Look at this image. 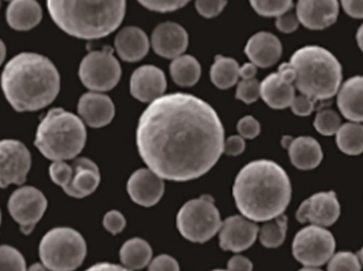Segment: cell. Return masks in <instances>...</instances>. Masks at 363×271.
Listing matches in <instances>:
<instances>
[{
  "mask_svg": "<svg viewBox=\"0 0 363 271\" xmlns=\"http://www.w3.org/2000/svg\"><path fill=\"white\" fill-rule=\"evenodd\" d=\"M85 271H133L128 270L125 266L112 263H98Z\"/></svg>",
  "mask_w": 363,
  "mask_h": 271,
  "instance_id": "c3c4849f",
  "label": "cell"
},
{
  "mask_svg": "<svg viewBox=\"0 0 363 271\" xmlns=\"http://www.w3.org/2000/svg\"><path fill=\"white\" fill-rule=\"evenodd\" d=\"M288 230V219L286 215H279L271 221H266L258 232V238L266 248H277L285 242Z\"/></svg>",
  "mask_w": 363,
  "mask_h": 271,
  "instance_id": "1f68e13d",
  "label": "cell"
},
{
  "mask_svg": "<svg viewBox=\"0 0 363 271\" xmlns=\"http://www.w3.org/2000/svg\"><path fill=\"white\" fill-rule=\"evenodd\" d=\"M336 240L332 232L311 225L296 233L292 244L294 259L306 267H320L335 255Z\"/></svg>",
  "mask_w": 363,
  "mask_h": 271,
  "instance_id": "9c48e42d",
  "label": "cell"
},
{
  "mask_svg": "<svg viewBox=\"0 0 363 271\" xmlns=\"http://www.w3.org/2000/svg\"><path fill=\"white\" fill-rule=\"evenodd\" d=\"M221 225L219 210L208 195L186 202L177 216V227L182 236L199 244L211 240Z\"/></svg>",
  "mask_w": 363,
  "mask_h": 271,
  "instance_id": "ba28073f",
  "label": "cell"
},
{
  "mask_svg": "<svg viewBox=\"0 0 363 271\" xmlns=\"http://www.w3.org/2000/svg\"><path fill=\"white\" fill-rule=\"evenodd\" d=\"M0 225H1V212H0Z\"/></svg>",
  "mask_w": 363,
  "mask_h": 271,
  "instance_id": "11a10c76",
  "label": "cell"
},
{
  "mask_svg": "<svg viewBox=\"0 0 363 271\" xmlns=\"http://www.w3.org/2000/svg\"><path fill=\"white\" fill-rule=\"evenodd\" d=\"M296 89L313 100H328L338 94L342 84V66L328 49L305 46L292 55Z\"/></svg>",
  "mask_w": 363,
  "mask_h": 271,
  "instance_id": "5b68a950",
  "label": "cell"
},
{
  "mask_svg": "<svg viewBox=\"0 0 363 271\" xmlns=\"http://www.w3.org/2000/svg\"><path fill=\"white\" fill-rule=\"evenodd\" d=\"M298 271H323V270H319V267H306V266H305L304 268H302V270H298Z\"/></svg>",
  "mask_w": 363,
  "mask_h": 271,
  "instance_id": "f5cc1de1",
  "label": "cell"
},
{
  "mask_svg": "<svg viewBox=\"0 0 363 271\" xmlns=\"http://www.w3.org/2000/svg\"><path fill=\"white\" fill-rule=\"evenodd\" d=\"M291 195L287 172L269 160L247 164L237 175L233 187L239 212L254 223H266L283 215Z\"/></svg>",
  "mask_w": 363,
  "mask_h": 271,
  "instance_id": "7a4b0ae2",
  "label": "cell"
},
{
  "mask_svg": "<svg viewBox=\"0 0 363 271\" xmlns=\"http://www.w3.org/2000/svg\"><path fill=\"white\" fill-rule=\"evenodd\" d=\"M315 100L308 96L300 94L292 100L290 108H291L292 112L298 116H309L315 110Z\"/></svg>",
  "mask_w": 363,
  "mask_h": 271,
  "instance_id": "b9f144b4",
  "label": "cell"
},
{
  "mask_svg": "<svg viewBox=\"0 0 363 271\" xmlns=\"http://www.w3.org/2000/svg\"><path fill=\"white\" fill-rule=\"evenodd\" d=\"M6 16L12 29L27 31L42 21V8L36 0H12L9 4Z\"/></svg>",
  "mask_w": 363,
  "mask_h": 271,
  "instance_id": "484cf974",
  "label": "cell"
},
{
  "mask_svg": "<svg viewBox=\"0 0 363 271\" xmlns=\"http://www.w3.org/2000/svg\"><path fill=\"white\" fill-rule=\"evenodd\" d=\"M151 43L157 55L176 59L187 49L188 34L179 23L167 21L155 28Z\"/></svg>",
  "mask_w": 363,
  "mask_h": 271,
  "instance_id": "d6986e66",
  "label": "cell"
},
{
  "mask_svg": "<svg viewBox=\"0 0 363 271\" xmlns=\"http://www.w3.org/2000/svg\"><path fill=\"white\" fill-rule=\"evenodd\" d=\"M4 57H6V46H4V43L0 40V65L4 62Z\"/></svg>",
  "mask_w": 363,
  "mask_h": 271,
  "instance_id": "816d5d0a",
  "label": "cell"
},
{
  "mask_svg": "<svg viewBox=\"0 0 363 271\" xmlns=\"http://www.w3.org/2000/svg\"><path fill=\"white\" fill-rule=\"evenodd\" d=\"M341 6L352 18L363 19V0H341Z\"/></svg>",
  "mask_w": 363,
  "mask_h": 271,
  "instance_id": "bcb514c9",
  "label": "cell"
},
{
  "mask_svg": "<svg viewBox=\"0 0 363 271\" xmlns=\"http://www.w3.org/2000/svg\"><path fill=\"white\" fill-rule=\"evenodd\" d=\"M142 6L155 12H172L185 6L190 0H138Z\"/></svg>",
  "mask_w": 363,
  "mask_h": 271,
  "instance_id": "74e56055",
  "label": "cell"
},
{
  "mask_svg": "<svg viewBox=\"0 0 363 271\" xmlns=\"http://www.w3.org/2000/svg\"><path fill=\"white\" fill-rule=\"evenodd\" d=\"M72 174L63 191L72 198H84L99 187L100 172L98 166L87 157L76 159L72 164Z\"/></svg>",
  "mask_w": 363,
  "mask_h": 271,
  "instance_id": "ffe728a7",
  "label": "cell"
},
{
  "mask_svg": "<svg viewBox=\"0 0 363 271\" xmlns=\"http://www.w3.org/2000/svg\"><path fill=\"white\" fill-rule=\"evenodd\" d=\"M1 89L17 112H34L57 98L60 74L48 57L38 53H19L4 67Z\"/></svg>",
  "mask_w": 363,
  "mask_h": 271,
  "instance_id": "3957f363",
  "label": "cell"
},
{
  "mask_svg": "<svg viewBox=\"0 0 363 271\" xmlns=\"http://www.w3.org/2000/svg\"><path fill=\"white\" fill-rule=\"evenodd\" d=\"M8 208L11 216L21 227V233L28 236L44 216L47 199L35 187H21L11 195Z\"/></svg>",
  "mask_w": 363,
  "mask_h": 271,
  "instance_id": "8fae6325",
  "label": "cell"
},
{
  "mask_svg": "<svg viewBox=\"0 0 363 271\" xmlns=\"http://www.w3.org/2000/svg\"><path fill=\"white\" fill-rule=\"evenodd\" d=\"M167 87L165 74L157 66L144 65L133 72L130 81L132 96L142 102H152L162 97Z\"/></svg>",
  "mask_w": 363,
  "mask_h": 271,
  "instance_id": "ac0fdd59",
  "label": "cell"
},
{
  "mask_svg": "<svg viewBox=\"0 0 363 271\" xmlns=\"http://www.w3.org/2000/svg\"><path fill=\"white\" fill-rule=\"evenodd\" d=\"M341 114L353 123H363V76L347 79L337 94Z\"/></svg>",
  "mask_w": 363,
  "mask_h": 271,
  "instance_id": "cb8c5ba5",
  "label": "cell"
},
{
  "mask_svg": "<svg viewBox=\"0 0 363 271\" xmlns=\"http://www.w3.org/2000/svg\"><path fill=\"white\" fill-rule=\"evenodd\" d=\"M83 236L72 228H55L40 240V258L51 271H74L86 257Z\"/></svg>",
  "mask_w": 363,
  "mask_h": 271,
  "instance_id": "52a82bcc",
  "label": "cell"
},
{
  "mask_svg": "<svg viewBox=\"0 0 363 271\" xmlns=\"http://www.w3.org/2000/svg\"><path fill=\"white\" fill-rule=\"evenodd\" d=\"M340 12L339 0H298L296 16L309 30H324L334 25Z\"/></svg>",
  "mask_w": 363,
  "mask_h": 271,
  "instance_id": "2e32d148",
  "label": "cell"
},
{
  "mask_svg": "<svg viewBox=\"0 0 363 271\" xmlns=\"http://www.w3.org/2000/svg\"><path fill=\"white\" fill-rule=\"evenodd\" d=\"M358 259H359L360 264L363 266V247L362 249H360L359 253H358L357 255Z\"/></svg>",
  "mask_w": 363,
  "mask_h": 271,
  "instance_id": "db71d44e",
  "label": "cell"
},
{
  "mask_svg": "<svg viewBox=\"0 0 363 271\" xmlns=\"http://www.w3.org/2000/svg\"><path fill=\"white\" fill-rule=\"evenodd\" d=\"M240 67L236 60L217 55L211 68V79L218 89H228L238 83Z\"/></svg>",
  "mask_w": 363,
  "mask_h": 271,
  "instance_id": "83f0119b",
  "label": "cell"
},
{
  "mask_svg": "<svg viewBox=\"0 0 363 271\" xmlns=\"http://www.w3.org/2000/svg\"><path fill=\"white\" fill-rule=\"evenodd\" d=\"M72 164L66 163L65 161H55L51 164L49 167V175L51 180L55 184L61 187L62 189L66 187L72 178Z\"/></svg>",
  "mask_w": 363,
  "mask_h": 271,
  "instance_id": "8d00e7d4",
  "label": "cell"
},
{
  "mask_svg": "<svg viewBox=\"0 0 363 271\" xmlns=\"http://www.w3.org/2000/svg\"><path fill=\"white\" fill-rule=\"evenodd\" d=\"M328 264V271H362L357 255L350 251L335 253Z\"/></svg>",
  "mask_w": 363,
  "mask_h": 271,
  "instance_id": "d590c367",
  "label": "cell"
},
{
  "mask_svg": "<svg viewBox=\"0 0 363 271\" xmlns=\"http://www.w3.org/2000/svg\"><path fill=\"white\" fill-rule=\"evenodd\" d=\"M239 136L247 140H253L260 133V123L253 116H245L237 123Z\"/></svg>",
  "mask_w": 363,
  "mask_h": 271,
  "instance_id": "60d3db41",
  "label": "cell"
},
{
  "mask_svg": "<svg viewBox=\"0 0 363 271\" xmlns=\"http://www.w3.org/2000/svg\"><path fill=\"white\" fill-rule=\"evenodd\" d=\"M228 271H252L253 270V264L242 255H235L228 261Z\"/></svg>",
  "mask_w": 363,
  "mask_h": 271,
  "instance_id": "7dc6e473",
  "label": "cell"
},
{
  "mask_svg": "<svg viewBox=\"0 0 363 271\" xmlns=\"http://www.w3.org/2000/svg\"><path fill=\"white\" fill-rule=\"evenodd\" d=\"M283 146L288 149L290 161L298 170H315L323 160L321 145L311 136H298L296 138L286 136Z\"/></svg>",
  "mask_w": 363,
  "mask_h": 271,
  "instance_id": "7402d4cb",
  "label": "cell"
},
{
  "mask_svg": "<svg viewBox=\"0 0 363 271\" xmlns=\"http://www.w3.org/2000/svg\"><path fill=\"white\" fill-rule=\"evenodd\" d=\"M296 72L290 63H283L277 72L260 82V96L270 108L283 110L291 106L296 97Z\"/></svg>",
  "mask_w": 363,
  "mask_h": 271,
  "instance_id": "4fadbf2b",
  "label": "cell"
},
{
  "mask_svg": "<svg viewBox=\"0 0 363 271\" xmlns=\"http://www.w3.org/2000/svg\"><path fill=\"white\" fill-rule=\"evenodd\" d=\"M224 128L216 111L189 94L163 95L144 111L136 131L149 170L177 182L208 172L223 153Z\"/></svg>",
  "mask_w": 363,
  "mask_h": 271,
  "instance_id": "6da1fadb",
  "label": "cell"
},
{
  "mask_svg": "<svg viewBox=\"0 0 363 271\" xmlns=\"http://www.w3.org/2000/svg\"><path fill=\"white\" fill-rule=\"evenodd\" d=\"M356 40H357L358 46H359L363 52V23L360 26L359 29H358L357 34H356Z\"/></svg>",
  "mask_w": 363,
  "mask_h": 271,
  "instance_id": "681fc988",
  "label": "cell"
},
{
  "mask_svg": "<svg viewBox=\"0 0 363 271\" xmlns=\"http://www.w3.org/2000/svg\"><path fill=\"white\" fill-rule=\"evenodd\" d=\"M79 77L91 91L108 92L114 89L121 80V67L112 48L106 47L89 52L81 62Z\"/></svg>",
  "mask_w": 363,
  "mask_h": 271,
  "instance_id": "30bf717a",
  "label": "cell"
},
{
  "mask_svg": "<svg viewBox=\"0 0 363 271\" xmlns=\"http://www.w3.org/2000/svg\"><path fill=\"white\" fill-rule=\"evenodd\" d=\"M245 149V138L240 136H233L224 140L223 153L230 157H237Z\"/></svg>",
  "mask_w": 363,
  "mask_h": 271,
  "instance_id": "f6af8a7d",
  "label": "cell"
},
{
  "mask_svg": "<svg viewBox=\"0 0 363 271\" xmlns=\"http://www.w3.org/2000/svg\"><path fill=\"white\" fill-rule=\"evenodd\" d=\"M226 4V0H196V9L205 18H213L224 10Z\"/></svg>",
  "mask_w": 363,
  "mask_h": 271,
  "instance_id": "f35d334b",
  "label": "cell"
},
{
  "mask_svg": "<svg viewBox=\"0 0 363 271\" xmlns=\"http://www.w3.org/2000/svg\"><path fill=\"white\" fill-rule=\"evenodd\" d=\"M211 271H228V270H211Z\"/></svg>",
  "mask_w": 363,
  "mask_h": 271,
  "instance_id": "9f6ffc18",
  "label": "cell"
},
{
  "mask_svg": "<svg viewBox=\"0 0 363 271\" xmlns=\"http://www.w3.org/2000/svg\"><path fill=\"white\" fill-rule=\"evenodd\" d=\"M127 225L125 216L119 211L113 210L106 213L104 217V227L113 236L121 233Z\"/></svg>",
  "mask_w": 363,
  "mask_h": 271,
  "instance_id": "ab89813d",
  "label": "cell"
},
{
  "mask_svg": "<svg viewBox=\"0 0 363 271\" xmlns=\"http://www.w3.org/2000/svg\"><path fill=\"white\" fill-rule=\"evenodd\" d=\"M257 66L253 63L240 67L241 81L237 83L236 98L247 104H253L260 97V82L255 78Z\"/></svg>",
  "mask_w": 363,
  "mask_h": 271,
  "instance_id": "4dcf8cb0",
  "label": "cell"
},
{
  "mask_svg": "<svg viewBox=\"0 0 363 271\" xmlns=\"http://www.w3.org/2000/svg\"><path fill=\"white\" fill-rule=\"evenodd\" d=\"M338 148L347 155H359L363 153V125L350 123L341 125L336 133Z\"/></svg>",
  "mask_w": 363,
  "mask_h": 271,
  "instance_id": "f546056e",
  "label": "cell"
},
{
  "mask_svg": "<svg viewBox=\"0 0 363 271\" xmlns=\"http://www.w3.org/2000/svg\"><path fill=\"white\" fill-rule=\"evenodd\" d=\"M27 271H51L49 270L44 264L36 263L33 264V265L30 266L29 270Z\"/></svg>",
  "mask_w": 363,
  "mask_h": 271,
  "instance_id": "f907efd6",
  "label": "cell"
},
{
  "mask_svg": "<svg viewBox=\"0 0 363 271\" xmlns=\"http://www.w3.org/2000/svg\"><path fill=\"white\" fill-rule=\"evenodd\" d=\"M148 36L138 27H125L115 38V48L125 62H138L146 57L149 51Z\"/></svg>",
  "mask_w": 363,
  "mask_h": 271,
  "instance_id": "d4e9b609",
  "label": "cell"
},
{
  "mask_svg": "<svg viewBox=\"0 0 363 271\" xmlns=\"http://www.w3.org/2000/svg\"><path fill=\"white\" fill-rule=\"evenodd\" d=\"M341 206L334 191L321 192L307 198L296 211V219L301 223H311L328 228L340 217Z\"/></svg>",
  "mask_w": 363,
  "mask_h": 271,
  "instance_id": "5bb4252c",
  "label": "cell"
},
{
  "mask_svg": "<svg viewBox=\"0 0 363 271\" xmlns=\"http://www.w3.org/2000/svg\"><path fill=\"white\" fill-rule=\"evenodd\" d=\"M152 249L143 238H131L121 249V261L130 270H140L150 264Z\"/></svg>",
  "mask_w": 363,
  "mask_h": 271,
  "instance_id": "4316f807",
  "label": "cell"
},
{
  "mask_svg": "<svg viewBox=\"0 0 363 271\" xmlns=\"http://www.w3.org/2000/svg\"><path fill=\"white\" fill-rule=\"evenodd\" d=\"M31 168V155L23 143L0 140V187L21 185Z\"/></svg>",
  "mask_w": 363,
  "mask_h": 271,
  "instance_id": "7c38bea8",
  "label": "cell"
},
{
  "mask_svg": "<svg viewBox=\"0 0 363 271\" xmlns=\"http://www.w3.org/2000/svg\"><path fill=\"white\" fill-rule=\"evenodd\" d=\"M277 29L283 33H292V32L296 31L300 25L298 16L294 13L286 12L285 14L281 15V16L277 17V21H275Z\"/></svg>",
  "mask_w": 363,
  "mask_h": 271,
  "instance_id": "ee69618b",
  "label": "cell"
},
{
  "mask_svg": "<svg viewBox=\"0 0 363 271\" xmlns=\"http://www.w3.org/2000/svg\"><path fill=\"white\" fill-rule=\"evenodd\" d=\"M245 55L257 67L267 68L277 63L283 52L281 40L270 32L254 34L245 46Z\"/></svg>",
  "mask_w": 363,
  "mask_h": 271,
  "instance_id": "603a6c76",
  "label": "cell"
},
{
  "mask_svg": "<svg viewBox=\"0 0 363 271\" xmlns=\"http://www.w3.org/2000/svg\"><path fill=\"white\" fill-rule=\"evenodd\" d=\"M313 126H315V130L322 136H336L339 128L341 127V117L339 116L336 111L326 109V110L318 112V114L315 115V121H313Z\"/></svg>",
  "mask_w": 363,
  "mask_h": 271,
  "instance_id": "836d02e7",
  "label": "cell"
},
{
  "mask_svg": "<svg viewBox=\"0 0 363 271\" xmlns=\"http://www.w3.org/2000/svg\"><path fill=\"white\" fill-rule=\"evenodd\" d=\"M148 271H180V266L170 255H161L150 262Z\"/></svg>",
  "mask_w": 363,
  "mask_h": 271,
  "instance_id": "7bdbcfd3",
  "label": "cell"
},
{
  "mask_svg": "<svg viewBox=\"0 0 363 271\" xmlns=\"http://www.w3.org/2000/svg\"><path fill=\"white\" fill-rule=\"evenodd\" d=\"M256 13L264 17H279L291 10L294 0H250Z\"/></svg>",
  "mask_w": 363,
  "mask_h": 271,
  "instance_id": "d6a6232c",
  "label": "cell"
},
{
  "mask_svg": "<svg viewBox=\"0 0 363 271\" xmlns=\"http://www.w3.org/2000/svg\"><path fill=\"white\" fill-rule=\"evenodd\" d=\"M170 74L180 87H192L201 77V65L191 55H180L172 61Z\"/></svg>",
  "mask_w": 363,
  "mask_h": 271,
  "instance_id": "f1b7e54d",
  "label": "cell"
},
{
  "mask_svg": "<svg viewBox=\"0 0 363 271\" xmlns=\"http://www.w3.org/2000/svg\"><path fill=\"white\" fill-rule=\"evenodd\" d=\"M257 225L247 217H228L219 230V243L222 250L241 253L255 243L258 236Z\"/></svg>",
  "mask_w": 363,
  "mask_h": 271,
  "instance_id": "9a60e30c",
  "label": "cell"
},
{
  "mask_svg": "<svg viewBox=\"0 0 363 271\" xmlns=\"http://www.w3.org/2000/svg\"><path fill=\"white\" fill-rule=\"evenodd\" d=\"M49 14L64 32L83 40L104 38L123 23L125 0H47Z\"/></svg>",
  "mask_w": 363,
  "mask_h": 271,
  "instance_id": "277c9868",
  "label": "cell"
},
{
  "mask_svg": "<svg viewBox=\"0 0 363 271\" xmlns=\"http://www.w3.org/2000/svg\"><path fill=\"white\" fill-rule=\"evenodd\" d=\"M78 112L89 127L102 128L114 118L115 106L108 96L99 92H91L79 100Z\"/></svg>",
  "mask_w": 363,
  "mask_h": 271,
  "instance_id": "44dd1931",
  "label": "cell"
},
{
  "mask_svg": "<svg viewBox=\"0 0 363 271\" xmlns=\"http://www.w3.org/2000/svg\"><path fill=\"white\" fill-rule=\"evenodd\" d=\"M86 143V128L80 117L63 109H52L36 130V148L51 161L72 160Z\"/></svg>",
  "mask_w": 363,
  "mask_h": 271,
  "instance_id": "8992f818",
  "label": "cell"
},
{
  "mask_svg": "<svg viewBox=\"0 0 363 271\" xmlns=\"http://www.w3.org/2000/svg\"><path fill=\"white\" fill-rule=\"evenodd\" d=\"M10 1H12V0H10Z\"/></svg>",
  "mask_w": 363,
  "mask_h": 271,
  "instance_id": "6f0895ef",
  "label": "cell"
},
{
  "mask_svg": "<svg viewBox=\"0 0 363 271\" xmlns=\"http://www.w3.org/2000/svg\"><path fill=\"white\" fill-rule=\"evenodd\" d=\"M130 198L138 206L150 208L155 206L163 197L165 184L161 177L151 170L142 168L136 170L127 184Z\"/></svg>",
  "mask_w": 363,
  "mask_h": 271,
  "instance_id": "e0dca14e",
  "label": "cell"
},
{
  "mask_svg": "<svg viewBox=\"0 0 363 271\" xmlns=\"http://www.w3.org/2000/svg\"><path fill=\"white\" fill-rule=\"evenodd\" d=\"M0 271H27L25 258L17 249L0 246Z\"/></svg>",
  "mask_w": 363,
  "mask_h": 271,
  "instance_id": "e575fe53",
  "label": "cell"
}]
</instances>
